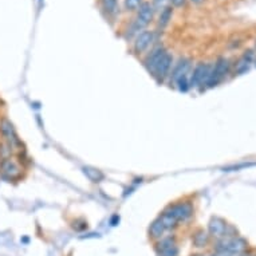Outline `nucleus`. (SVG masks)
Returning a JSON list of instances; mask_svg holds the SVG:
<instances>
[{
	"mask_svg": "<svg viewBox=\"0 0 256 256\" xmlns=\"http://www.w3.org/2000/svg\"><path fill=\"white\" fill-rule=\"evenodd\" d=\"M138 12L136 19L133 20L132 26L128 30V38H132L133 35L136 34H140V31H144L148 24H150V22L153 20V16H155V8L153 5L150 4L149 1H144L140 7H138Z\"/></svg>",
	"mask_w": 256,
	"mask_h": 256,
	"instance_id": "1",
	"label": "nucleus"
},
{
	"mask_svg": "<svg viewBox=\"0 0 256 256\" xmlns=\"http://www.w3.org/2000/svg\"><path fill=\"white\" fill-rule=\"evenodd\" d=\"M23 167L18 160L8 157L5 160H0V177L9 181H15L22 177Z\"/></svg>",
	"mask_w": 256,
	"mask_h": 256,
	"instance_id": "2",
	"label": "nucleus"
},
{
	"mask_svg": "<svg viewBox=\"0 0 256 256\" xmlns=\"http://www.w3.org/2000/svg\"><path fill=\"white\" fill-rule=\"evenodd\" d=\"M211 71H212V66L208 65V63H199V65H196V67L190 73L189 77L190 87H205L208 80H209Z\"/></svg>",
	"mask_w": 256,
	"mask_h": 256,
	"instance_id": "3",
	"label": "nucleus"
},
{
	"mask_svg": "<svg viewBox=\"0 0 256 256\" xmlns=\"http://www.w3.org/2000/svg\"><path fill=\"white\" fill-rule=\"evenodd\" d=\"M228 71H230V61L227 58H219L216 63L212 66V71H211V75H209V80H208L205 87L211 88L217 86L221 81L224 80L225 75L228 74Z\"/></svg>",
	"mask_w": 256,
	"mask_h": 256,
	"instance_id": "4",
	"label": "nucleus"
},
{
	"mask_svg": "<svg viewBox=\"0 0 256 256\" xmlns=\"http://www.w3.org/2000/svg\"><path fill=\"white\" fill-rule=\"evenodd\" d=\"M0 136L3 138V141L9 144L13 149H16V148L22 145V141H20L18 133L13 128L12 122L8 118H5V117L0 119Z\"/></svg>",
	"mask_w": 256,
	"mask_h": 256,
	"instance_id": "5",
	"label": "nucleus"
},
{
	"mask_svg": "<svg viewBox=\"0 0 256 256\" xmlns=\"http://www.w3.org/2000/svg\"><path fill=\"white\" fill-rule=\"evenodd\" d=\"M247 243L242 238H223L219 239V243L216 246V250H224V251L231 252L232 255H239L246 250Z\"/></svg>",
	"mask_w": 256,
	"mask_h": 256,
	"instance_id": "6",
	"label": "nucleus"
},
{
	"mask_svg": "<svg viewBox=\"0 0 256 256\" xmlns=\"http://www.w3.org/2000/svg\"><path fill=\"white\" fill-rule=\"evenodd\" d=\"M173 67V55L171 53H165L163 58H161V61L159 62V65L156 66L155 71L152 73V75L155 77L156 81L159 82V84H163L164 81L167 80L171 74V70H172Z\"/></svg>",
	"mask_w": 256,
	"mask_h": 256,
	"instance_id": "7",
	"label": "nucleus"
},
{
	"mask_svg": "<svg viewBox=\"0 0 256 256\" xmlns=\"http://www.w3.org/2000/svg\"><path fill=\"white\" fill-rule=\"evenodd\" d=\"M190 71H192V61L189 58H180L178 62L173 66L172 71H171V82L176 84L177 81L182 78V77H188L190 75Z\"/></svg>",
	"mask_w": 256,
	"mask_h": 256,
	"instance_id": "8",
	"label": "nucleus"
},
{
	"mask_svg": "<svg viewBox=\"0 0 256 256\" xmlns=\"http://www.w3.org/2000/svg\"><path fill=\"white\" fill-rule=\"evenodd\" d=\"M167 211H168L178 223H180V221L188 220V219L193 215V207H192V204L190 203L174 204V205H171Z\"/></svg>",
	"mask_w": 256,
	"mask_h": 256,
	"instance_id": "9",
	"label": "nucleus"
},
{
	"mask_svg": "<svg viewBox=\"0 0 256 256\" xmlns=\"http://www.w3.org/2000/svg\"><path fill=\"white\" fill-rule=\"evenodd\" d=\"M153 40H155V34H153V31L144 30L142 32H140V34L136 36V40H134V44H133L134 53L144 54L146 50L149 49L150 44L153 43Z\"/></svg>",
	"mask_w": 256,
	"mask_h": 256,
	"instance_id": "10",
	"label": "nucleus"
},
{
	"mask_svg": "<svg viewBox=\"0 0 256 256\" xmlns=\"http://www.w3.org/2000/svg\"><path fill=\"white\" fill-rule=\"evenodd\" d=\"M228 224L225 223L220 217H212L209 224H208V230H209V235H212L213 238L216 239H223V238H230L228 234Z\"/></svg>",
	"mask_w": 256,
	"mask_h": 256,
	"instance_id": "11",
	"label": "nucleus"
},
{
	"mask_svg": "<svg viewBox=\"0 0 256 256\" xmlns=\"http://www.w3.org/2000/svg\"><path fill=\"white\" fill-rule=\"evenodd\" d=\"M159 256H178V247L173 238L161 239L157 244Z\"/></svg>",
	"mask_w": 256,
	"mask_h": 256,
	"instance_id": "12",
	"label": "nucleus"
},
{
	"mask_svg": "<svg viewBox=\"0 0 256 256\" xmlns=\"http://www.w3.org/2000/svg\"><path fill=\"white\" fill-rule=\"evenodd\" d=\"M165 53H167L165 47H163V46H159V47H156V49L152 50L149 55L146 57V59L144 61V66L146 67V70L149 71L150 74L155 71L156 66L159 65V62L161 61V58L165 55Z\"/></svg>",
	"mask_w": 256,
	"mask_h": 256,
	"instance_id": "13",
	"label": "nucleus"
},
{
	"mask_svg": "<svg viewBox=\"0 0 256 256\" xmlns=\"http://www.w3.org/2000/svg\"><path fill=\"white\" fill-rule=\"evenodd\" d=\"M165 231H167V228H165V225L163 224V221L160 220V217H159V219H156V220L150 224L149 227L150 238L161 239Z\"/></svg>",
	"mask_w": 256,
	"mask_h": 256,
	"instance_id": "14",
	"label": "nucleus"
},
{
	"mask_svg": "<svg viewBox=\"0 0 256 256\" xmlns=\"http://www.w3.org/2000/svg\"><path fill=\"white\" fill-rule=\"evenodd\" d=\"M172 15H173V8L169 5L167 8H164L161 12H160L159 16V27L163 30L165 27L168 26L169 22L172 20Z\"/></svg>",
	"mask_w": 256,
	"mask_h": 256,
	"instance_id": "15",
	"label": "nucleus"
},
{
	"mask_svg": "<svg viewBox=\"0 0 256 256\" xmlns=\"http://www.w3.org/2000/svg\"><path fill=\"white\" fill-rule=\"evenodd\" d=\"M84 173L88 177V180H91L93 182H101L105 178V176H103V173L101 171L91 168V167H85Z\"/></svg>",
	"mask_w": 256,
	"mask_h": 256,
	"instance_id": "16",
	"label": "nucleus"
},
{
	"mask_svg": "<svg viewBox=\"0 0 256 256\" xmlns=\"http://www.w3.org/2000/svg\"><path fill=\"white\" fill-rule=\"evenodd\" d=\"M208 240H209V234L205 232L204 230L197 231L196 234L193 235V244L196 247L203 248L208 244Z\"/></svg>",
	"mask_w": 256,
	"mask_h": 256,
	"instance_id": "17",
	"label": "nucleus"
},
{
	"mask_svg": "<svg viewBox=\"0 0 256 256\" xmlns=\"http://www.w3.org/2000/svg\"><path fill=\"white\" fill-rule=\"evenodd\" d=\"M160 220L163 221V224L165 225L167 230H173V228H176L177 225H178V221H177L168 211H165V212L160 216Z\"/></svg>",
	"mask_w": 256,
	"mask_h": 256,
	"instance_id": "18",
	"label": "nucleus"
},
{
	"mask_svg": "<svg viewBox=\"0 0 256 256\" xmlns=\"http://www.w3.org/2000/svg\"><path fill=\"white\" fill-rule=\"evenodd\" d=\"M102 8L107 15H114L117 12V5H118V0H101Z\"/></svg>",
	"mask_w": 256,
	"mask_h": 256,
	"instance_id": "19",
	"label": "nucleus"
},
{
	"mask_svg": "<svg viewBox=\"0 0 256 256\" xmlns=\"http://www.w3.org/2000/svg\"><path fill=\"white\" fill-rule=\"evenodd\" d=\"M13 148L5 141L0 142V160H5L8 157H12Z\"/></svg>",
	"mask_w": 256,
	"mask_h": 256,
	"instance_id": "20",
	"label": "nucleus"
},
{
	"mask_svg": "<svg viewBox=\"0 0 256 256\" xmlns=\"http://www.w3.org/2000/svg\"><path fill=\"white\" fill-rule=\"evenodd\" d=\"M172 0H153L152 1V5H153V8H155V11H163L164 8H167V7H169V3H171Z\"/></svg>",
	"mask_w": 256,
	"mask_h": 256,
	"instance_id": "21",
	"label": "nucleus"
},
{
	"mask_svg": "<svg viewBox=\"0 0 256 256\" xmlns=\"http://www.w3.org/2000/svg\"><path fill=\"white\" fill-rule=\"evenodd\" d=\"M142 3H144L142 0H125V8L133 11V9H137Z\"/></svg>",
	"mask_w": 256,
	"mask_h": 256,
	"instance_id": "22",
	"label": "nucleus"
},
{
	"mask_svg": "<svg viewBox=\"0 0 256 256\" xmlns=\"http://www.w3.org/2000/svg\"><path fill=\"white\" fill-rule=\"evenodd\" d=\"M211 256H234L231 252L224 251V250H216V252H213Z\"/></svg>",
	"mask_w": 256,
	"mask_h": 256,
	"instance_id": "23",
	"label": "nucleus"
},
{
	"mask_svg": "<svg viewBox=\"0 0 256 256\" xmlns=\"http://www.w3.org/2000/svg\"><path fill=\"white\" fill-rule=\"evenodd\" d=\"M186 0H172V3L174 7H182V5L185 4Z\"/></svg>",
	"mask_w": 256,
	"mask_h": 256,
	"instance_id": "24",
	"label": "nucleus"
},
{
	"mask_svg": "<svg viewBox=\"0 0 256 256\" xmlns=\"http://www.w3.org/2000/svg\"><path fill=\"white\" fill-rule=\"evenodd\" d=\"M190 1H192L193 4H201V3H203L204 0H190Z\"/></svg>",
	"mask_w": 256,
	"mask_h": 256,
	"instance_id": "25",
	"label": "nucleus"
}]
</instances>
